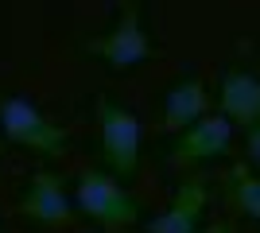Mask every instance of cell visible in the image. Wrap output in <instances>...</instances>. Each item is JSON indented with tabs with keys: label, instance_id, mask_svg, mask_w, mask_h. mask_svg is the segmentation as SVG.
Segmentation results:
<instances>
[{
	"label": "cell",
	"instance_id": "12",
	"mask_svg": "<svg viewBox=\"0 0 260 233\" xmlns=\"http://www.w3.org/2000/svg\"><path fill=\"white\" fill-rule=\"evenodd\" d=\"M206 233H233V225H225V222H217V225H210Z\"/></svg>",
	"mask_w": 260,
	"mask_h": 233
},
{
	"label": "cell",
	"instance_id": "7",
	"mask_svg": "<svg viewBox=\"0 0 260 233\" xmlns=\"http://www.w3.org/2000/svg\"><path fill=\"white\" fill-rule=\"evenodd\" d=\"M214 101H217V113H221L233 128H245V132H249L252 124L260 121V74H252V70H245V66L221 70Z\"/></svg>",
	"mask_w": 260,
	"mask_h": 233
},
{
	"label": "cell",
	"instance_id": "4",
	"mask_svg": "<svg viewBox=\"0 0 260 233\" xmlns=\"http://www.w3.org/2000/svg\"><path fill=\"white\" fill-rule=\"evenodd\" d=\"M0 136L39 159H58L66 152V128L43 113L31 97H0Z\"/></svg>",
	"mask_w": 260,
	"mask_h": 233
},
{
	"label": "cell",
	"instance_id": "1",
	"mask_svg": "<svg viewBox=\"0 0 260 233\" xmlns=\"http://www.w3.org/2000/svg\"><path fill=\"white\" fill-rule=\"evenodd\" d=\"M93 128H98V152L105 171L117 179H132L144 163V121L124 101L101 93L93 101Z\"/></svg>",
	"mask_w": 260,
	"mask_h": 233
},
{
	"label": "cell",
	"instance_id": "9",
	"mask_svg": "<svg viewBox=\"0 0 260 233\" xmlns=\"http://www.w3.org/2000/svg\"><path fill=\"white\" fill-rule=\"evenodd\" d=\"M229 144H233V124L214 109L175 140L171 159L175 163H217V159H225Z\"/></svg>",
	"mask_w": 260,
	"mask_h": 233
},
{
	"label": "cell",
	"instance_id": "2",
	"mask_svg": "<svg viewBox=\"0 0 260 233\" xmlns=\"http://www.w3.org/2000/svg\"><path fill=\"white\" fill-rule=\"evenodd\" d=\"M86 55L109 70H136L155 55L152 27H148V8L144 4H117L113 23L101 35L86 43Z\"/></svg>",
	"mask_w": 260,
	"mask_h": 233
},
{
	"label": "cell",
	"instance_id": "6",
	"mask_svg": "<svg viewBox=\"0 0 260 233\" xmlns=\"http://www.w3.org/2000/svg\"><path fill=\"white\" fill-rule=\"evenodd\" d=\"M210 113H214V97H210L206 82L198 74H183L179 82H171L167 93H163V101H159V121H163V128L175 132V136H183L186 128H194Z\"/></svg>",
	"mask_w": 260,
	"mask_h": 233
},
{
	"label": "cell",
	"instance_id": "5",
	"mask_svg": "<svg viewBox=\"0 0 260 233\" xmlns=\"http://www.w3.org/2000/svg\"><path fill=\"white\" fill-rule=\"evenodd\" d=\"M20 214L31 225H43V229H58V225H66L74 218L70 187L54 167H35L27 175V183L20 190Z\"/></svg>",
	"mask_w": 260,
	"mask_h": 233
},
{
	"label": "cell",
	"instance_id": "8",
	"mask_svg": "<svg viewBox=\"0 0 260 233\" xmlns=\"http://www.w3.org/2000/svg\"><path fill=\"white\" fill-rule=\"evenodd\" d=\"M210 210V183L186 179L183 187L171 194L155 218H148V233H198Z\"/></svg>",
	"mask_w": 260,
	"mask_h": 233
},
{
	"label": "cell",
	"instance_id": "11",
	"mask_svg": "<svg viewBox=\"0 0 260 233\" xmlns=\"http://www.w3.org/2000/svg\"><path fill=\"white\" fill-rule=\"evenodd\" d=\"M245 163L260 171V121L252 124L249 132H245Z\"/></svg>",
	"mask_w": 260,
	"mask_h": 233
},
{
	"label": "cell",
	"instance_id": "10",
	"mask_svg": "<svg viewBox=\"0 0 260 233\" xmlns=\"http://www.w3.org/2000/svg\"><path fill=\"white\" fill-rule=\"evenodd\" d=\"M225 190H229V202H233V206H237L249 222L260 225V171H256V167L233 163V167H229Z\"/></svg>",
	"mask_w": 260,
	"mask_h": 233
},
{
	"label": "cell",
	"instance_id": "3",
	"mask_svg": "<svg viewBox=\"0 0 260 233\" xmlns=\"http://www.w3.org/2000/svg\"><path fill=\"white\" fill-rule=\"evenodd\" d=\"M74 206L86 214L93 225H101L105 233L113 229H128L140 222V198L132 194L117 175H109L105 167H86L74 183Z\"/></svg>",
	"mask_w": 260,
	"mask_h": 233
}]
</instances>
